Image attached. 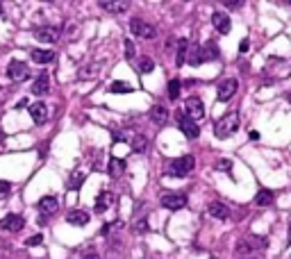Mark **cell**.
Returning a JSON list of instances; mask_svg holds the SVG:
<instances>
[{
	"mask_svg": "<svg viewBox=\"0 0 291 259\" xmlns=\"http://www.w3.org/2000/svg\"><path fill=\"white\" fill-rule=\"evenodd\" d=\"M237 128H239V114H237V112H227L225 116H221V118L216 121L214 132H216L219 139H227L230 134H235Z\"/></svg>",
	"mask_w": 291,
	"mask_h": 259,
	"instance_id": "cell-1",
	"label": "cell"
},
{
	"mask_svg": "<svg viewBox=\"0 0 291 259\" xmlns=\"http://www.w3.org/2000/svg\"><path fill=\"white\" fill-rule=\"evenodd\" d=\"M193 164H196V162H193L191 155L178 157V160H173V164H171V175H176V177H187L189 173H191Z\"/></svg>",
	"mask_w": 291,
	"mask_h": 259,
	"instance_id": "cell-2",
	"label": "cell"
},
{
	"mask_svg": "<svg viewBox=\"0 0 291 259\" xmlns=\"http://www.w3.org/2000/svg\"><path fill=\"white\" fill-rule=\"evenodd\" d=\"M60 28L55 25H41V28H34V39L41 41V44H57L60 41Z\"/></svg>",
	"mask_w": 291,
	"mask_h": 259,
	"instance_id": "cell-3",
	"label": "cell"
},
{
	"mask_svg": "<svg viewBox=\"0 0 291 259\" xmlns=\"http://www.w3.org/2000/svg\"><path fill=\"white\" fill-rule=\"evenodd\" d=\"M266 239H262V236H246V239H241L237 243V252L239 255H248V252L253 250H264L266 248Z\"/></svg>",
	"mask_w": 291,
	"mask_h": 259,
	"instance_id": "cell-4",
	"label": "cell"
},
{
	"mask_svg": "<svg viewBox=\"0 0 291 259\" xmlns=\"http://www.w3.org/2000/svg\"><path fill=\"white\" fill-rule=\"evenodd\" d=\"M130 30L137 36H141V39H155V36H157L155 25L146 23V21H141V18H132L130 21Z\"/></svg>",
	"mask_w": 291,
	"mask_h": 259,
	"instance_id": "cell-5",
	"label": "cell"
},
{
	"mask_svg": "<svg viewBox=\"0 0 291 259\" xmlns=\"http://www.w3.org/2000/svg\"><path fill=\"white\" fill-rule=\"evenodd\" d=\"M7 75H9V80H14V82H23V80H28V75H30V66L25 64V62H12L7 68Z\"/></svg>",
	"mask_w": 291,
	"mask_h": 259,
	"instance_id": "cell-6",
	"label": "cell"
},
{
	"mask_svg": "<svg viewBox=\"0 0 291 259\" xmlns=\"http://www.w3.org/2000/svg\"><path fill=\"white\" fill-rule=\"evenodd\" d=\"M203 114H205V107H203V103H200L198 98H189L187 103H184V116L191 118L193 123L203 118Z\"/></svg>",
	"mask_w": 291,
	"mask_h": 259,
	"instance_id": "cell-7",
	"label": "cell"
},
{
	"mask_svg": "<svg viewBox=\"0 0 291 259\" xmlns=\"http://www.w3.org/2000/svg\"><path fill=\"white\" fill-rule=\"evenodd\" d=\"M162 205L166 209H171V211L182 209L184 205H187V195L184 193H164L162 195Z\"/></svg>",
	"mask_w": 291,
	"mask_h": 259,
	"instance_id": "cell-8",
	"label": "cell"
},
{
	"mask_svg": "<svg viewBox=\"0 0 291 259\" xmlns=\"http://www.w3.org/2000/svg\"><path fill=\"white\" fill-rule=\"evenodd\" d=\"M23 225H25V221L18 214H7L0 221V230H5V232H18V230H23Z\"/></svg>",
	"mask_w": 291,
	"mask_h": 259,
	"instance_id": "cell-9",
	"label": "cell"
},
{
	"mask_svg": "<svg viewBox=\"0 0 291 259\" xmlns=\"http://www.w3.org/2000/svg\"><path fill=\"white\" fill-rule=\"evenodd\" d=\"M178 123H180V130L184 132V136H187V139H196V136L200 134V128L193 123L191 118H187L184 114H178Z\"/></svg>",
	"mask_w": 291,
	"mask_h": 259,
	"instance_id": "cell-10",
	"label": "cell"
},
{
	"mask_svg": "<svg viewBox=\"0 0 291 259\" xmlns=\"http://www.w3.org/2000/svg\"><path fill=\"white\" fill-rule=\"evenodd\" d=\"M100 73H103V62H91V64L82 66L80 71H77V77H80V80H93Z\"/></svg>",
	"mask_w": 291,
	"mask_h": 259,
	"instance_id": "cell-11",
	"label": "cell"
},
{
	"mask_svg": "<svg viewBox=\"0 0 291 259\" xmlns=\"http://www.w3.org/2000/svg\"><path fill=\"white\" fill-rule=\"evenodd\" d=\"M237 93V80L235 77H230V80H223L219 84V100L221 103H227L232 96Z\"/></svg>",
	"mask_w": 291,
	"mask_h": 259,
	"instance_id": "cell-12",
	"label": "cell"
},
{
	"mask_svg": "<svg viewBox=\"0 0 291 259\" xmlns=\"http://www.w3.org/2000/svg\"><path fill=\"white\" fill-rule=\"evenodd\" d=\"M211 25H214V30H219L221 34H227L230 32V28H232V23H230V18H227L225 12H214L211 14Z\"/></svg>",
	"mask_w": 291,
	"mask_h": 259,
	"instance_id": "cell-13",
	"label": "cell"
},
{
	"mask_svg": "<svg viewBox=\"0 0 291 259\" xmlns=\"http://www.w3.org/2000/svg\"><path fill=\"white\" fill-rule=\"evenodd\" d=\"M30 116H32V121L36 125H44L46 121H48V107H46V103L30 105Z\"/></svg>",
	"mask_w": 291,
	"mask_h": 259,
	"instance_id": "cell-14",
	"label": "cell"
},
{
	"mask_svg": "<svg viewBox=\"0 0 291 259\" xmlns=\"http://www.w3.org/2000/svg\"><path fill=\"white\" fill-rule=\"evenodd\" d=\"M128 7H130L128 0H119V3H116V0H103V3H100V9L112 12V14H123Z\"/></svg>",
	"mask_w": 291,
	"mask_h": 259,
	"instance_id": "cell-15",
	"label": "cell"
},
{
	"mask_svg": "<svg viewBox=\"0 0 291 259\" xmlns=\"http://www.w3.org/2000/svg\"><path fill=\"white\" fill-rule=\"evenodd\" d=\"M66 221H68L71 225L82 227V225H87V223H89V214H87V211H80V209L68 211V214H66Z\"/></svg>",
	"mask_w": 291,
	"mask_h": 259,
	"instance_id": "cell-16",
	"label": "cell"
},
{
	"mask_svg": "<svg viewBox=\"0 0 291 259\" xmlns=\"http://www.w3.org/2000/svg\"><path fill=\"white\" fill-rule=\"evenodd\" d=\"M209 216H214V218H219V221H225L227 216H230V209H227V205L223 203H209Z\"/></svg>",
	"mask_w": 291,
	"mask_h": 259,
	"instance_id": "cell-17",
	"label": "cell"
},
{
	"mask_svg": "<svg viewBox=\"0 0 291 259\" xmlns=\"http://www.w3.org/2000/svg\"><path fill=\"white\" fill-rule=\"evenodd\" d=\"M112 203H114V193L112 191H103L96 198V211H98V214H103V211H107V207Z\"/></svg>",
	"mask_w": 291,
	"mask_h": 259,
	"instance_id": "cell-18",
	"label": "cell"
},
{
	"mask_svg": "<svg viewBox=\"0 0 291 259\" xmlns=\"http://www.w3.org/2000/svg\"><path fill=\"white\" fill-rule=\"evenodd\" d=\"M200 55H203V62L216 59V57H219V46H216L214 41H205L203 48H200Z\"/></svg>",
	"mask_w": 291,
	"mask_h": 259,
	"instance_id": "cell-19",
	"label": "cell"
},
{
	"mask_svg": "<svg viewBox=\"0 0 291 259\" xmlns=\"http://www.w3.org/2000/svg\"><path fill=\"white\" fill-rule=\"evenodd\" d=\"M50 89V80H48V75L46 73H41L39 77H36V82L32 84V93H36V96H44L46 91Z\"/></svg>",
	"mask_w": 291,
	"mask_h": 259,
	"instance_id": "cell-20",
	"label": "cell"
},
{
	"mask_svg": "<svg viewBox=\"0 0 291 259\" xmlns=\"http://www.w3.org/2000/svg\"><path fill=\"white\" fill-rule=\"evenodd\" d=\"M39 209L46 211V214H55L57 211V198L55 195H44V198L39 200Z\"/></svg>",
	"mask_w": 291,
	"mask_h": 259,
	"instance_id": "cell-21",
	"label": "cell"
},
{
	"mask_svg": "<svg viewBox=\"0 0 291 259\" xmlns=\"http://www.w3.org/2000/svg\"><path fill=\"white\" fill-rule=\"evenodd\" d=\"M55 59V52L52 50H32V62H36V64H48V62Z\"/></svg>",
	"mask_w": 291,
	"mask_h": 259,
	"instance_id": "cell-22",
	"label": "cell"
},
{
	"mask_svg": "<svg viewBox=\"0 0 291 259\" xmlns=\"http://www.w3.org/2000/svg\"><path fill=\"white\" fill-rule=\"evenodd\" d=\"M187 50H189V41L180 39L178 41V55H176V64L178 66H184V62H187Z\"/></svg>",
	"mask_w": 291,
	"mask_h": 259,
	"instance_id": "cell-23",
	"label": "cell"
},
{
	"mask_svg": "<svg viewBox=\"0 0 291 259\" xmlns=\"http://www.w3.org/2000/svg\"><path fill=\"white\" fill-rule=\"evenodd\" d=\"M150 118H152V123H157V125H164L168 121V112L164 107H152L150 109Z\"/></svg>",
	"mask_w": 291,
	"mask_h": 259,
	"instance_id": "cell-24",
	"label": "cell"
},
{
	"mask_svg": "<svg viewBox=\"0 0 291 259\" xmlns=\"http://www.w3.org/2000/svg\"><path fill=\"white\" fill-rule=\"evenodd\" d=\"M187 62H189L191 66H198L200 62H203V55H200V46L191 44V48L187 50Z\"/></svg>",
	"mask_w": 291,
	"mask_h": 259,
	"instance_id": "cell-25",
	"label": "cell"
},
{
	"mask_svg": "<svg viewBox=\"0 0 291 259\" xmlns=\"http://www.w3.org/2000/svg\"><path fill=\"white\" fill-rule=\"evenodd\" d=\"M271 203H273V193L268 191V189H262V191L255 195V205H259V207H268Z\"/></svg>",
	"mask_w": 291,
	"mask_h": 259,
	"instance_id": "cell-26",
	"label": "cell"
},
{
	"mask_svg": "<svg viewBox=\"0 0 291 259\" xmlns=\"http://www.w3.org/2000/svg\"><path fill=\"white\" fill-rule=\"evenodd\" d=\"M123 171H125V162H123V160H116V157H114V160L109 162V175H112V177H119Z\"/></svg>",
	"mask_w": 291,
	"mask_h": 259,
	"instance_id": "cell-27",
	"label": "cell"
},
{
	"mask_svg": "<svg viewBox=\"0 0 291 259\" xmlns=\"http://www.w3.org/2000/svg\"><path fill=\"white\" fill-rule=\"evenodd\" d=\"M132 148H134L137 152H146L148 150V139L146 136H141V134L132 136Z\"/></svg>",
	"mask_w": 291,
	"mask_h": 259,
	"instance_id": "cell-28",
	"label": "cell"
},
{
	"mask_svg": "<svg viewBox=\"0 0 291 259\" xmlns=\"http://www.w3.org/2000/svg\"><path fill=\"white\" fill-rule=\"evenodd\" d=\"M137 68H139V73H150L152 68H155V62H152L150 57H141V59L137 62Z\"/></svg>",
	"mask_w": 291,
	"mask_h": 259,
	"instance_id": "cell-29",
	"label": "cell"
},
{
	"mask_svg": "<svg viewBox=\"0 0 291 259\" xmlns=\"http://www.w3.org/2000/svg\"><path fill=\"white\" fill-rule=\"evenodd\" d=\"M109 91H112V93H130L132 87H130V84H125V82H112V84H109Z\"/></svg>",
	"mask_w": 291,
	"mask_h": 259,
	"instance_id": "cell-30",
	"label": "cell"
},
{
	"mask_svg": "<svg viewBox=\"0 0 291 259\" xmlns=\"http://www.w3.org/2000/svg\"><path fill=\"white\" fill-rule=\"evenodd\" d=\"M178 96H180V82L178 80H171V82H168V98L176 100Z\"/></svg>",
	"mask_w": 291,
	"mask_h": 259,
	"instance_id": "cell-31",
	"label": "cell"
},
{
	"mask_svg": "<svg viewBox=\"0 0 291 259\" xmlns=\"http://www.w3.org/2000/svg\"><path fill=\"white\" fill-rule=\"evenodd\" d=\"M9 193H12V187H9V182H3V180H0V200H5Z\"/></svg>",
	"mask_w": 291,
	"mask_h": 259,
	"instance_id": "cell-32",
	"label": "cell"
},
{
	"mask_svg": "<svg viewBox=\"0 0 291 259\" xmlns=\"http://www.w3.org/2000/svg\"><path fill=\"white\" fill-rule=\"evenodd\" d=\"M82 180H84L82 173H73V177H71V182H68V187H71V189H77Z\"/></svg>",
	"mask_w": 291,
	"mask_h": 259,
	"instance_id": "cell-33",
	"label": "cell"
},
{
	"mask_svg": "<svg viewBox=\"0 0 291 259\" xmlns=\"http://www.w3.org/2000/svg\"><path fill=\"white\" fill-rule=\"evenodd\" d=\"M125 57H128L130 62H134V44H132V41H125Z\"/></svg>",
	"mask_w": 291,
	"mask_h": 259,
	"instance_id": "cell-34",
	"label": "cell"
},
{
	"mask_svg": "<svg viewBox=\"0 0 291 259\" xmlns=\"http://www.w3.org/2000/svg\"><path fill=\"white\" fill-rule=\"evenodd\" d=\"M223 5H225L227 9H241V7H243V3H241V0H225Z\"/></svg>",
	"mask_w": 291,
	"mask_h": 259,
	"instance_id": "cell-35",
	"label": "cell"
},
{
	"mask_svg": "<svg viewBox=\"0 0 291 259\" xmlns=\"http://www.w3.org/2000/svg\"><path fill=\"white\" fill-rule=\"evenodd\" d=\"M134 230L137 232H148V223L146 221H134Z\"/></svg>",
	"mask_w": 291,
	"mask_h": 259,
	"instance_id": "cell-36",
	"label": "cell"
},
{
	"mask_svg": "<svg viewBox=\"0 0 291 259\" xmlns=\"http://www.w3.org/2000/svg\"><path fill=\"white\" fill-rule=\"evenodd\" d=\"M41 241H44V236H41V234H34V236H30V239H28V246H39Z\"/></svg>",
	"mask_w": 291,
	"mask_h": 259,
	"instance_id": "cell-37",
	"label": "cell"
},
{
	"mask_svg": "<svg viewBox=\"0 0 291 259\" xmlns=\"http://www.w3.org/2000/svg\"><path fill=\"white\" fill-rule=\"evenodd\" d=\"M219 168H221V171H230V168H232V162H227V160L219 162Z\"/></svg>",
	"mask_w": 291,
	"mask_h": 259,
	"instance_id": "cell-38",
	"label": "cell"
},
{
	"mask_svg": "<svg viewBox=\"0 0 291 259\" xmlns=\"http://www.w3.org/2000/svg\"><path fill=\"white\" fill-rule=\"evenodd\" d=\"M248 46H250V44H248V39H243L239 44V52H248Z\"/></svg>",
	"mask_w": 291,
	"mask_h": 259,
	"instance_id": "cell-39",
	"label": "cell"
},
{
	"mask_svg": "<svg viewBox=\"0 0 291 259\" xmlns=\"http://www.w3.org/2000/svg\"><path fill=\"white\" fill-rule=\"evenodd\" d=\"M82 259H100L98 255H93V252H91V255H87V257H82Z\"/></svg>",
	"mask_w": 291,
	"mask_h": 259,
	"instance_id": "cell-40",
	"label": "cell"
},
{
	"mask_svg": "<svg viewBox=\"0 0 291 259\" xmlns=\"http://www.w3.org/2000/svg\"><path fill=\"white\" fill-rule=\"evenodd\" d=\"M289 243H291V225H289Z\"/></svg>",
	"mask_w": 291,
	"mask_h": 259,
	"instance_id": "cell-41",
	"label": "cell"
},
{
	"mask_svg": "<svg viewBox=\"0 0 291 259\" xmlns=\"http://www.w3.org/2000/svg\"><path fill=\"white\" fill-rule=\"evenodd\" d=\"M0 14H3V5H0Z\"/></svg>",
	"mask_w": 291,
	"mask_h": 259,
	"instance_id": "cell-42",
	"label": "cell"
},
{
	"mask_svg": "<svg viewBox=\"0 0 291 259\" xmlns=\"http://www.w3.org/2000/svg\"><path fill=\"white\" fill-rule=\"evenodd\" d=\"M289 100H291V93H289Z\"/></svg>",
	"mask_w": 291,
	"mask_h": 259,
	"instance_id": "cell-43",
	"label": "cell"
},
{
	"mask_svg": "<svg viewBox=\"0 0 291 259\" xmlns=\"http://www.w3.org/2000/svg\"><path fill=\"white\" fill-rule=\"evenodd\" d=\"M246 259H250V257H246Z\"/></svg>",
	"mask_w": 291,
	"mask_h": 259,
	"instance_id": "cell-44",
	"label": "cell"
},
{
	"mask_svg": "<svg viewBox=\"0 0 291 259\" xmlns=\"http://www.w3.org/2000/svg\"><path fill=\"white\" fill-rule=\"evenodd\" d=\"M211 259H214V257H211Z\"/></svg>",
	"mask_w": 291,
	"mask_h": 259,
	"instance_id": "cell-45",
	"label": "cell"
}]
</instances>
